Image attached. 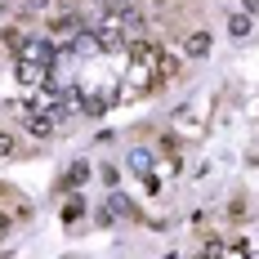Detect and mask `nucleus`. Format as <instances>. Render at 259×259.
<instances>
[{
	"mask_svg": "<svg viewBox=\"0 0 259 259\" xmlns=\"http://www.w3.org/2000/svg\"><path fill=\"white\" fill-rule=\"evenodd\" d=\"M94 50H103V54H125L130 50V31L121 27L116 14H107L103 23L94 27Z\"/></svg>",
	"mask_w": 259,
	"mask_h": 259,
	"instance_id": "f257e3e1",
	"label": "nucleus"
},
{
	"mask_svg": "<svg viewBox=\"0 0 259 259\" xmlns=\"http://www.w3.org/2000/svg\"><path fill=\"white\" fill-rule=\"evenodd\" d=\"M18 58H23V63H40V67H50V72H54V58H58V50H54L50 36H27L23 50H18Z\"/></svg>",
	"mask_w": 259,
	"mask_h": 259,
	"instance_id": "f03ea898",
	"label": "nucleus"
},
{
	"mask_svg": "<svg viewBox=\"0 0 259 259\" xmlns=\"http://www.w3.org/2000/svg\"><path fill=\"white\" fill-rule=\"evenodd\" d=\"M0 210H5L9 219H18V224H27V219L36 214V206L27 201L23 192H18V188H5V183H0Z\"/></svg>",
	"mask_w": 259,
	"mask_h": 259,
	"instance_id": "7ed1b4c3",
	"label": "nucleus"
},
{
	"mask_svg": "<svg viewBox=\"0 0 259 259\" xmlns=\"http://www.w3.org/2000/svg\"><path fill=\"white\" fill-rule=\"evenodd\" d=\"M152 5L156 18H165V23H179L183 14H197V0H148Z\"/></svg>",
	"mask_w": 259,
	"mask_h": 259,
	"instance_id": "20e7f679",
	"label": "nucleus"
},
{
	"mask_svg": "<svg viewBox=\"0 0 259 259\" xmlns=\"http://www.w3.org/2000/svg\"><path fill=\"white\" fill-rule=\"evenodd\" d=\"M210 50H214V40H210V31H192V36H183V58H210Z\"/></svg>",
	"mask_w": 259,
	"mask_h": 259,
	"instance_id": "39448f33",
	"label": "nucleus"
},
{
	"mask_svg": "<svg viewBox=\"0 0 259 259\" xmlns=\"http://www.w3.org/2000/svg\"><path fill=\"white\" fill-rule=\"evenodd\" d=\"M80 183H90V165H85V161H72V165L63 170V179H58V192H76Z\"/></svg>",
	"mask_w": 259,
	"mask_h": 259,
	"instance_id": "423d86ee",
	"label": "nucleus"
},
{
	"mask_svg": "<svg viewBox=\"0 0 259 259\" xmlns=\"http://www.w3.org/2000/svg\"><path fill=\"white\" fill-rule=\"evenodd\" d=\"M107 219H139V210H134V201L130 197H121V192H112L107 197V210H103Z\"/></svg>",
	"mask_w": 259,
	"mask_h": 259,
	"instance_id": "0eeeda50",
	"label": "nucleus"
},
{
	"mask_svg": "<svg viewBox=\"0 0 259 259\" xmlns=\"http://www.w3.org/2000/svg\"><path fill=\"white\" fill-rule=\"evenodd\" d=\"M27 130H31L36 139H50L54 134V116L50 112H27Z\"/></svg>",
	"mask_w": 259,
	"mask_h": 259,
	"instance_id": "6e6552de",
	"label": "nucleus"
},
{
	"mask_svg": "<svg viewBox=\"0 0 259 259\" xmlns=\"http://www.w3.org/2000/svg\"><path fill=\"white\" fill-rule=\"evenodd\" d=\"M228 36H233V40H246V36H250V14H246V9H241V14H228Z\"/></svg>",
	"mask_w": 259,
	"mask_h": 259,
	"instance_id": "1a4fd4ad",
	"label": "nucleus"
},
{
	"mask_svg": "<svg viewBox=\"0 0 259 259\" xmlns=\"http://www.w3.org/2000/svg\"><path fill=\"white\" fill-rule=\"evenodd\" d=\"M23 40H27V36L18 31V27H9V23L0 27V45H5V50H14V54H18V50H23Z\"/></svg>",
	"mask_w": 259,
	"mask_h": 259,
	"instance_id": "9d476101",
	"label": "nucleus"
},
{
	"mask_svg": "<svg viewBox=\"0 0 259 259\" xmlns=\"http://www.w3.org/2000/svg\"><path fill=\"white\" fill-rule=\"evenodd\" d=\"M80 214H85V201H80V197H72V201L63 206V224H67V228H76Z\"/></svg>",
	"mask_w": 259,
	"mask_h": 259,
	"instance_id": "9b49d317",
	"label": "nucleus"
},
{
	"mask_svg": "<svg viewBox=\"0 0 259 259\" xmlns=\"http://www.w3.org/2000/svg\"><path fill=\"white\" fill-rule=\"evenodd\" d=\"M130 165H134L139 175H152V152H148V148H134V152H130Z\"/></svg>",
	"mask_w": 259,
	"mask_h": 259,
	"instance_id": "f8f14e48",
	"label": "nucleus"
},
{
	"mask_svg": "<svg viewBox=\"0 0 259 259\" xmlns=\"http://www.w3.org/2000/svg\"><path fill=\"white\" fill-rule=\"evenodd\" d=\"M224 219H228V224H241V219H246V201H241V197H233V201H228V214H224Z\"/></svg>",
	"mask_w": 259,
	"mask_h": 259,
	"instance_id": "ddd939ff",
	"label": "nucleus"
},
{
	"mask_svg": "<svg viewBox=\"0 0 259 259\" xmlns=\"http://www.w3.org/2000/svg\"><path fill=\"white\" fill-rule=\"evenodd\" d=\"M54 0H23V14H50Z\"/></svg>",
	"mask_w": 259,
	"mask_h": 259,
	"instance_id": "4468645a",
	"label": "nucleus"
},
{
	"mask_svg": "<svg viewBox=\"0 0 259 259\" xmlns=\"http://www.w3.org/2000/svg\"><path fill=\"white\" fill-rule=\"evenodd\" d=\"M5 156H14V134H9V130L0 134V161H5Z\"/></svg>",
	"mask_w": 259,
	"mask_h": 259,
	"instance_id": "2eb2a0df",
	"label": "nucleus"
},
{
	"mask_svg": "<svg viewBox=\"0 0 259 259\" xmlns=\"http://www.w3.org/2000/svg\"><path fill=\"white\" fill-rule=\"evenodd\" d=\"M241 9H246L250 18H259V0H241Z\"/></svg>",
	"mask_w": 259,
	"mask_h": 259,
	"instance_id": "dca6fc26",
	"label": "nucleus"
},
{
	"mask_svg": "<svg viewBox=\"0 0 259 259\" xmlns=\"http://www.w3.org/2000/svg\"><path fill=\"white\" fill-rule=\"evenodd\" d=\"M9 224H14V219H9V214L0 210V237H9Z\"/></svg>",
	"mask_w": 259,
	"mask_h": 259,
	"instance_id": "f3484780",
	"label": "nucleus"
},
{
	"mask_svg": "<svg viewBox=\"0 0 259 259\" xmlns=\"http://www.w3.org/2000/svg\"><path fill=\"white\" fill-rule=\"evenodd\" d=\"M0 107H5V103H0Z\"/></svg>",
	"mask_w": 259,
	"mask_h": 259,
	"instance_id": "a211bd4d",
	"label": "nucleus"
},
{
	"mask_svg": "<svg viewBox=\"0 0 259 259\" xmlns=\"http://www.w3.org/2000/svg\"><path fill=\"white\" fill-rule=\"evenodd\" d=\"M201 259H206V255H201Z\"/></svg>",
	"mask_w": 259,
	"mask_h": 259,
	"instance_id": "6ab92c4d",
	"label": "nucleus"
}]
</instances>
